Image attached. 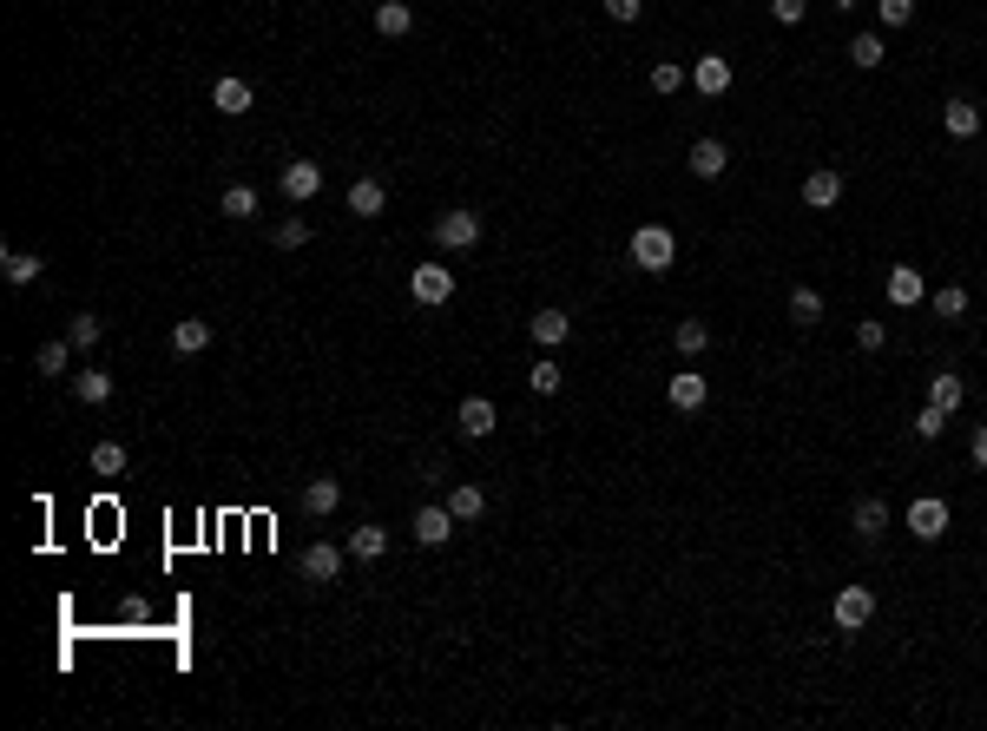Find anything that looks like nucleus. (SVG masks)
I'll use <instances>...</instances> for the list:
<instances>
[{
  "label": "nucleus",
  "mask_w": 987,
  "mask_h": 731,
  "mask_svg": "<svg viewBox=\"0 0 987 731\" xmlns=\"http://www.w3.org/2000/svg\"><path fill=\"white\" fill-rule=\"evenodd\" d=\"M672 257H678V238H672V224H639V231H632V264H639L645 277L672 271Z\"/></svg>",
  "instance_id": "1"
},
{
  "label": "nucleus",
  "mask_w": 987,
  "mask_h": 731,
  "mask_svg": "<svg viewBox=\"0 0 987 731\" xmlns=\"http://www.w3.org/2000/svg\"><path fill=\"white\" fill-rule=\"evenodd\" d=\"M869 620H876V593H869V587H843L830 600V626H836V633H862Z\"/></svg>",
  "instance_id": "2"
},
{
  "label": "nucleus",
  "mask_w": 987,
  "mask_h": 731,
  "mask_svg": "<svg viewBox=\"0 0 987 731\" xmlns=\"http://www.w3.org/2000/svg\"><path fill=\"white\" fill-rule=\"evenodd\" d=\"M435 244L441 251H474V244H481V211H441Z\"/></svg>",
  "instance_id": "3"
},
{
  "label": "nucleus",
  "mask_w": 987,
  "mask_h": 731,
  "mask_svg": "<svg viewBox=\"0 0 987 731\" xmlns=\"http://www.w3.org/2000/svg\"><path fill=\"white\" fill-rule=\"evenodd\" d=\"M408 297L428 303V310L448 303V297H455V271H448V264H415V271H408Z\"/></svg>",
  "instance_id": "4"
},
{
  "label": "nucleus",
  "mask_w": 987,
  "mask_h": 731,
  "mask_svg": "<svg viewBox=\"0 0 987 731\" xmlns=\"http://www.w3.org/2000/svg\"><path fill=\"white\" fill-rule=\"evenodd\" d=\"M455 514H448V501H428V508L422 514H415V527H408V534H415V541H422V547H448V541H455Z\"/></svg>",
  "instance_id": "5"
},
{
  "label": "nucleus",
  "mask_w": 987,
  "mask_h": 731,
  "mask_svg": "<svg viewBox=\"0 0 987 731\" xmlns=\"http://www.w3.org/2000/svg\"><path fill=\"white\" fill-rule=\"evenodd\" d=\"M316 191H323V165L316 159H290L283 165V198H290V205H310Z\"/></svg>",
  "instance_id": "6"
},
{
  "label": "nucleus",
  "mask_w": 987,
  "mask_h": 731,
  "mask_svg": "<svg viewBox=\"0 0 987 731\" xmlns=\"http://www.w3.org/2000/svg\"><path fill=\"white\" fill-rule=\"evenodd\" d=\"M909 534L915 541H941V534H948V501H941V494H922L909 508Z\"/></svg>",
  "instance_id": "7"
},
{
  "label": "nucleus",
  "mask_w": 987,
  "mask_h": 731,
  "mask_svg": "<svg viewBox=\"0 0 987 731\" xmlns=\"http://www.w3.org/2000/svg\"><path fill=\"white\" fill-rule=\"evenodd\" d=\"M343 547H329V541H316V547H303V580H316V587H329V580H343Z\"/></svg>",
  "instance_id": "8"
},
{
  "label": "nucleus",
  "mask_w": 987,
  "mask_h": 731,
  "mask_svg": "<svg viewBox=\"0 0 987 731\" xmlns=\"http://www.w3.org/2000/svg\"><path fill=\"white\" fill-rule=\"evenodd\" d=\"M691 86H698L705 99H724L731 93V60H724V53H705V60L691 66Z\"/></svg>",
  "instance_id": "9"
},
{
  "label": "nucleus",
  "mask_w": 987,
  "mask_h": 731,
  "mask_svg": "<svg viewBox=\"0 0 987 731\" xmlns=\"http://www.w3.org/2000/svg\"><path fill=\"white\" fill-rule=\"evenodd\" d=\"M455 422H461V435H468V442H487V435L501 429V415H494V402H487V396H468Z\"/></svg>",
  "instance_id": "10"
},
{
  "label": "nucleus",
  "mask_w": 987,
  "mask_h": 731,
  "mask_svg": "<svg viewBox=\"0 0 987 731\" xmlns=\"http://www.w3.org/2000/svg\"><path fill=\"white\" fill-rule=\"evenodd\" d=\"M961 402H968V382L955 376V369H935L928 376V409H941V415H955Z\"/></svg>",
  "instance_id": "11"
},
{
  "label": "nucleus",
  "mask_w": 987,
  "mask_h": 731,
  "mask_svg": "<svg viewBox=\"0 0 987 731\" xmlns=\"http://www.w3.org/2000/svg\"><path fill=\"white\" fill-rule=\"evenodd\" d=\"M849 527H856V541H882V527H889V501H882V494H862L856 514H849Z\"/></svg>",
  "instance_id": "12"
},
{
  "label": "nucleus",
  "mask_w": 987,
  "mask_h": 731,
  "mask_svg": "<svg viewBox=\"0 0 987 731\" xmlns=\"http://www.w3.org/2000/svg\"><path fill=\"white\" fill-rule=\"evenodd\" d=\"M803 205L810 211H836L843 205V172H810L803 178Z\"/></svg>",
  "instance_id": "13"
},
{
  "label": "nucleus",
  "mask_w": 987,
  "mask_h": 731,
  "mask_svg": "<svg viewBox=\"0 0 987 731\" xmlns=\"http://www.w3.org/2000/svg\"><path fill=\"white\" fill-rule=\"evenodd\" d=\"M349 211H356V218H382V211H389V185H382V178H356V185H349Z\"/></svg>",
  "instance_id": "14"
},
{
  "label": "nucleus",
  "mask_w": 987,
  "mask_h": 731,
  "mask_svg": "<svg viewBox=\"0 0 987 731\" xmlns=\"http://www.w3.org/2000/svg\"><path fill=\"white\" fill-rule=\"evenodd\" d=\"M665 396H672V409H705V396H711V389H705V376H698V369H672V389H665Z\"/></svg>",
  "instance_id": "15"
},
{
  "label": "nucleus",
  "mask_w": 987,
  "mask_h": 731,
  "mask_svg": "<svg viewBox=\"0 0 987 731\" xmlns=\"http://www.w3.org/2000/svg\"><path fill=\"white\" fill-rule=\"evenodd\" d=\"M211 106H218L224 119H237V112H251V80H237V73H224V80L211 86Z\"/></svg>",
  "instance_id": "16"
},
{
  "label": "nucleus",
  "mask_w": 987,
  "mask_h": 731,
  "mask_svg": "<svg viewBox=\"0 0 987 731\" xmlns=\"http://www.w3.org/2000/svg\"><path fill=\"white\" fill-rule=\"evenodd\" d=\"M566 336H573V317H566V310H533V343H540V350H560Z\"/></svg>",
  "instance_id": "17"
},
{
  "label": "nucleus",
  "mask_w": 987,
  "mask_h": 731,
  "mask_svg": "<svg viewBox=\"0 0 987 731\" xmlns=\"http://www.w3.org/2000/svg\"><path fill=\"white\" fill-rule=\"evenodd\" d=\"M336 501H343V481H336V475H316L310 488H303V514H316V521L336 514Z\"/></svg>",
  "instance_id": "18"
},
{
  "label": "nucleus",
  "mask_w": 987,
  "mask_h": 731,
  "mask_svg": "<svg viewBox=\"0 0 987 731\" xmlns=\"http://www.w3.org/2000/svg\"><path fill=\"white\" fill-rule=\"evenodd\" d=\"M922 297H928L922 271H915V264H895V271H889V303H902V310H909V303H922Z\"/></svg>",
  "instance_id": "19"
},
{
  "label": "nucleus",
  "mask_w": 987,
  "mask_h": 731,
  "mask_svg": "<svg viewBox=\"0 0 987 731\" xmlns=\"http://www.w3.org/2000/svg\"><path fill=\"white\" fill-rule=\"evenodd\" d=\"M172 350H178V356H204V350H211V323H204V317H178Z\"/></svg>",
  "instance_id": "20"
},
{
  "label": "nucleus",
  "mask_w": 987,
  "mask_h": 731,
  "mask_svg": "<svg viewBox=\"0 0 987 731\" xmlns=\"http://www.w3.org/2000/svg\"><path fill=\"white\" fill-rule=\"evenodd\" d=\"M941 126L955 132V139H974V132H981V106H974V99H948V106H941Z\"/></svg>",
  "instance_id": "21"
},
{
  "label": "nucleus",
  "mask_w": 987,
  "mask_h": 731,
  "mask_svg": "<svg viewBox=\"0 0 987 731\" xmlns=\"http://www.w3.org/2000/svg\"><path fill=\"white\" fill-rule=\"evenodd\" d=\"M73 396L86 402V409H99V402H112V376L106 369H73Z\"/></svg>",
  "instance_id": "22"
},
{
  "label": "nucleus",
  "mask_w": 987,
  "mask_h": 731,
  "mask_svg": "<svg viewBox=\"0 0 987 731\" xmlns=\"http://www.w3.org/2000/svg\"><path fill=\"white\" fill-rule=\"evenodd\" d=\"M408 27H415V7H408V0H382L376 7V33L382 40H402Z\"/></svg>",
  "instance_id": "23"
},
{
  "label": "nucleus",
  "mask_w": 987,
  "mask_h": 731,
  "mask_svg": "<svg viewBox=\"0 0 987 731\" xmlns=\"http://www.w3.org/2000/svg\"><path fill=\"white\" fill-rule=\"evenodd\" d=\"M724 165H731L724 139H698V145H691V172H698V178H724Z\"/></svg>",
  "instance_id": "24"
},
{
  "label": "nucleus",
  "mask_w": 987,
  "mask_h": 731,
  "mask_svg": "<svg viewBox=\"0 0 987 731\" xmlns=\"http://www.w3.org/2000/svg\"><path fill=\"white\" fill-rule=\"evenodd\" d=\"M448 514H455V521H481V514H487V494L474 488V481H461V488H448Z\"/></svg>",
  "instance_id": "25"
},
{
  "label": "nucleus",
  "mask_w": 987,
  "mask_h": 731,
  "mask_svg": "<svg viewBox=\"0 0 987 731\" xmlns=\"http://www.w3.org/2000/svg\"><path fill=\"white\" fill-rule=\"evenodd\" d=\"M790 323H803V330H810V323H823V290H810V284L790 290Z\"/></svg>",
  "instance_id": "26"
},
{
  "label": "nucleus",
  "mask_w": 987,
  "mask_h": 731,
  "mask_svg": "<svg viewBox=\"0 0 987 731\" xmlns=\"http://www.w3.org/2000/svg\"><path fill=\"white\" fill-rule=\"evenodd\" d=\"M849 60H856L862 73H876V66L889 60V47H882V33H856V40H849Z\"/></svg>",
  "instance_id": "27"
},
{
  "label": "nucleus",
  "mask_w": 987,
  "mask_h": 731,
  "mask_svg": "<svg viewBox=\"0 0 987 731\" xmlns=\"http://www.w3.org/2000/svg\"><path fill=\"white\" fill-rule=\"evenodd\" d=\"M349 554L356 560H382L389 554V527H356V534H349Z\"/></svg>",
  "instance_id": "28"
},
{
  "label": "nucleus",
  "mask_w": 987,
  "mask_h": 731,
  "mask_svg": "<svg viewBox=\"0 0 987 731\" xmlns=\"http://www.w3.org/2000/svg\"><path fill=\"white\" fill-rule=\"evenodd\" d=\"M672 343H678V356H705V350H711V330H705L698 317H685V323L672 330Z\"/></svg>",
  "instance_id": "29"
},
{
  "label": "nucleus",
  "mask_w": 987,
  "mask_h": 731,
  "mask_svg": "<svg viewBox=\"0 0 987 731\" xmlns=\"http://www.w3.org/2000/svg\"><path fill=\"white\" fill-rule=\"evenodd\" d=\"M0 271H7V284H33V277L47 271V264H40L33 251H7V257H0Z\"/></svg>",
  "instance_id": "30"
},
{
  "label": "nucleus",
  "mask_w": 987,
  "mask_h": 731,
  "mask_svg": "<svg viewBox=\"0 0 987 731\" xmlns=\"http://www.w3.org/2000/svg\"><path fill=\"white\" fill-rule=\"evenodd\" d=\"M935 317L941 323H961V317H968V290H961V284H941L935 290Z\"/></svg>",
  "instance_id": "31"
},
{
  "label": "nucleus",
  "mask_w": 987,
  "mask_h": 731,
  "mask_svg": "<svg viewBox=\"0 0 987 731\" xmlns=\"http://www.w3.org/2000/svg\"><path fill=\"white\" fill-rule=\"evenodd\" d=\"M99 336H106V323H99L93 310H86V317H73V323H66V343H73V350H93Z\"/></svg>",
  "instance_id": "32"
},
{
  "label": "nucleus",
  "mask_w": 987,
  "mask_h": 731,
  "mask_svg": "<svg viewBox=\"0 0 987 731\" xmlns=\"http://www.w3.org/2000/svg\"><path fill=\"white\" fill-rule=\"evenodd\" d=\"M218 211H224V218H257V191L251 185H231L218 198Z\"/></svg>",
  "instance_id": "33"
},
{
  "label": "nucleus",
  "mask_w": 987,
  "mask_h": 731,
  "mask_svg": "<svg viewBox=\"0 0 987 731\" xmlns=\"http://www.w3.org/2000/svg\"><path fill=\"white\" fill-rule=\"evenodd\" d=\"M66 356H73V343H40V356H33V369H40V376H66Z\"/></svg>",
  "instance_id": "34"
},
{
  "label": "nucleus",
  "mask_w": 987,
  "mask_h": 731,
  "mask_svg": "<svg viewBox=\"0 0 987 731\" xmlns=\"http://www.w3.org/2000/svg\"><path fill=\"white\" fill-rule=\"evenodd\" d=\"M93 475H126V448L119 442H93Z\"/></svg>",
  "instance_id": "35"
},
{
  "label": "nucleus",
  "mask_w": 987,
  "mask_h": 731,
  "mask_svg": "<svg viewBox=\"0 0 987 731\" xmlns=\"http://www.w3.org/2000/svg\"><path fill=\"white\" fill-rule=\"evenodd\" d=\"M310 244V218H283L277 224V251H303Z\"/></svg>",
  "instance_id": "36"
},
{
  "label": "nucleus",
  "mask_w": 987,
  "mask_h": 731,
  "mask_svg": "<svg viewBox=\"0 0 987 731\" xmlns=\"http://www.w3.org/2000/svg\"><path fill=\"white\" fill-rule=\"evenodd\" d=\"M678 86H685V66H678V60H658L652 66V93H678Z\"/></svg>",
  "instance_id": "37"
},
{
  "label": "nucleus",
  "mask_w": 987,
  "mask_h": 731,
  "mask_svg": "<svg viewBox=\"0 0 987 731\" xmlns=\"http://www.w3.org/2000/svg\"><path fill=\"white\" fill-rule=\"evenodd\" d=\"M882 343H889V323H882V317H862L856 323V350H882Z\"/></svg>",
  "instance_id": "38"
},
{
  "label": "nucleus",
  "mask_w": 987,
  "mask_h": 731,
  "mask_svg": "<svg viewBox=\"0 0 987 731\" xmlns=\"http://www.w3.org/2000/svg\"><path fill=\"white\" fill-rule=\"evenodd\" d=\"M527 382L540 389V396H560V382H566V376H560V363H533V369H527Z\"/></svg>",
  "instance_id": "39"
},
{
  "label": "nucleus",
  "mask_w": 987,
  "mask_h": 731,
  "mask_svg": "<svg viewBox=\"0 0 987 731\" xmlns=\"http://www.w3.org/2000/svg\"><path fill=\"white\" fill-rule=\"evenodd\" d=\"M882 7V27H909L915 20V0H876Z\"/></svg>",
  "instance_id": "40"
},
{
  "label": "nucleus",
  "mask_w": 987,
  "mask_h": 731,
  "mask_svg": "<svg viewBox=\"0 0 987 731\" xmlns=\"http://www.w3.org/2000/svg\"><path fill=\"white\" fill-rule=\"evenodd\" d=\"M941 429H948V415H941V409H928V402H922V415H915V435H922V442H935Z\"/></svg>",
  "instance_id": "41"
},
{
  "label": "nucleus",
  "mask_w": 987,
  "mask_h": 731,
  "mask_svg": "<svg viewBox=\"0 0 987 731\" xmlns=\"http://www.w3.org/2000/svg\"><path fill=\"white\" fill-rule=\"evenodd\" d=\"M770 14L784 20V27H797V20H803V14H810V0H770Z\"/></svg>",
  "instance_id": "42"
},
{
  "label": "nucleus",
  "mask_w": 987,
  "mask_h": 731,
  "mask_svg": "<svg viewBox=\"0 0 987 731\" xmlns=\"http://www.w3.org/2000/svg\"><path fill=\"white\" fill-rule=\"evenodd\" d=\"M599 7H606V14L619 20V27H632V20H639V7H645V0H599Z\"/></svg>",
  "instance_id": "43"
},
{
  "label": "nucleus",
  "mask_w": 987,
  "mask_h": 731,
  "mask_svg": "<svg viewBox=\"0 0 987 731\" xmlns=\"http://www.w3.org/2000/svg\"><path fill=\"white\" fill-rule=\"evenodd\" d=\"M968 448H974V461H981V468H987V422H981V429H974V442H968Z\"/></svg>",
  "instance_id": "44"
}]
</instances>
